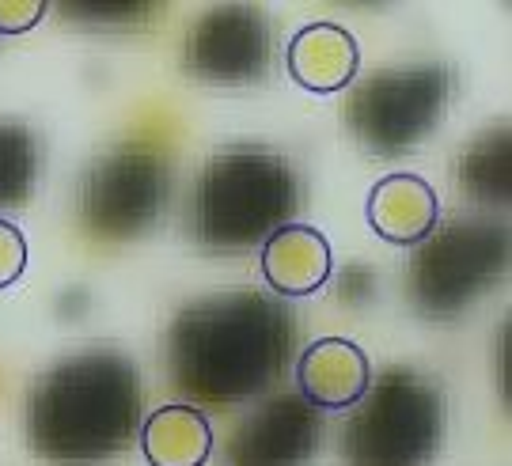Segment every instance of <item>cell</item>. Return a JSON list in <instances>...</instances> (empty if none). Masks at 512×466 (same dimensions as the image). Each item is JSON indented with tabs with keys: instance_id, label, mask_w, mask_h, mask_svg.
Returning a JSON list of instances; mask_svg holds the SVG:
<instances>
[{
	"instance_id": "1",
	"label": "cell",
	"mask_w": 512,
	"mask_h": 466,
	"mask_svg": "<svg viewBox=\"0 0 512 466\" xmlns=\"http://www.w3.org/2000/svg\"><path fill=\"white\" fill-rule=\"evenodd\" d=\"M296 341L300 323L285 300L258 288H224L171 319L164 364L186 398L232 406L274 387Z\"/></svg>"
},
{
	"instance_id": "2",
	"label": "cell",
	"mask_w": 512,
	"mask_h": 466,
	"mask_svg": "<svg viewBox=\"0 0 512 466\" xmlns=\"http://www.w3.org/2000/svg\"><path fill=\"white\" fill-rule=\"evenodd\" d=\"M141 402V372L126 353L88 349L57 360L27 395L31 451L57 466L107 463L133 444Z\"/></svg>"
},
{
	"instance_id": "3",
	"label": "cell",
	"mask_w": 512,
	"mask_h": 466,
	"mask_svg": "<svg viewBox=\"0 0 512 466\" xmlns=\"http://www.w3.org/2000/svg\"><path fill=\"white\" fill-rule=\"evenodd\" d=\"M304 209L300 171L274 148L228 144L209 156L190 194V235L213 254H243Z\"/></svg>"
},
{
	"instance_id": "4",
	"label": "cell",
	"mask_w": 512,
	"mask_h": 466,
	"mask_svg": "<svg viewBox=\"0 0 512 466\" xmlns=\"http://www.w3.org/2000/svg\"><path fill=\"white\" fill-rule=\"evenodd\" d=\"M448 402L429 376L387 368L342 425L346 466H425L444 444Z\"/></svg>"
},
{
	"instance_id": "5",
	"label": "cell",
	"mask_w": 512,
	"mask_h": 466,
	"mask_svg": "<svg viewBox=\"0 0 512 466\" xmlns=\"http://www.w3.org/2000/svg\"><path fill=\"white\" fill-rule=\"evenodd\" d=\"M456 95V69L444 61L391 65L357 80L346 99V126L372 156H406L444 122Z\"/></svg>"
},
{
	"instance_id": "6",
	"label": "cell",
	"mask_w": 512,
	"mask_h": 466,
	"mask_svg": "<svg viewBox=\"0 0 512 466\" xmlns=\"http://www.w3.org/2000/svg\"><path fill=\"white\" fill-rule=\"evenodd\" d=\"M509 269V228L456 216L421 239L406 262V296L425 319H452Z\"/></svg>"
},
{
	"instance_id": "7",
	"label": "cell",
	"mask_w": 512,
	"mask_h": 466,
	"mask_svg": "<svg viewBox=\"0 0 512 466\" xmlns=\"http://www.w3.org/2000/svg\"><path fill=\"white\" fill-rule=\"evenodd\" d=\"M171 198V163L145 144H122L84 171L76 216L95 243L145 235Z\"/></svg>"
},
{
	"instance_id": "8",
	"label": "cell",
	"mask_w": 512,
	"mask_h": 466,
	"mask_svg": "<svg viewBox=\"0 0 512 466\" xmlns=\"http://www.w3.org/2000/svg\"><path fill=\"white\" fill-rule=\"evenodd\" d=\"M274 61V27L255 4H217L190 23L183 69L202 84H258Z\"/></svg>"
},
{
	"instance_id": "9",
	"label": "cell",
	"mask_w": 512,
	"mask_h": 466,
	"mask_svg": "<svg viewBox=\"0 0 512 466\" xmlns=\"http://www.w3.org/2000/svg\"><path fill=\"white\" fill-rule=\"evenodd\" d=\"M323 444V417L300 395H277L247 413L224 444V466H308Z\"/></svg>"
},
{
	"instance_id": "10",
	"label": "cell",
	"mask_w": 512,
	"mask_h": 466,
	"mask_svg": "<svg viewBox=\"0 0 512 466\" xmlns=\"http://www.w3.org/2000/svg\"><path fill=\"white\" fill-rule=\"evenodd\" d=\"M296 383L315 413H349L372 387V364L349 338H319L296 360Z\"/></svg>"
},
{
	"instance_id": "11",
	"label": "cell",
	"mask_w": 512,
	"mask_h": 466,
	"mask_svg": "<svg viewBox=\"0 0 512 466\" xmlns=\"http://www.w3.org/2000/svg\"><path fill=\"white\" fill-rule=\"evenodd\" d=\"M334 254L327 235L308 224H285L262 243V277L281 300L311 296L330 281Z\"/></svg>"
},
{
	"instance_id": "12",
	"label": "cell",
	"mask_w": 512,
	"mask_h": 466,
	"mask_svg": "<svg viewBox=\"0 0 512 466\" xmlns=\"http://www.w3.org/2000/svg\"><path fill=\"white\" fill-rule=\"evenodd\" d=\"M285 65H289V76L304 91L334 95V91H346L357 80L361 50H357V38L349 35L346 27L308 23L289 38Z\"/></svg>"
},
{
	"instance_id": "13",
	"label": "cell",
	"mask_w": 512,
	"mask_h": 466,
	"mask_svg": "<svg viewBox=\"0 0 512 466\" xmlns=\"http://www.w3.org/2000/svg\"><path fill=\"white\" fill-rule=\"evenodd\" d=\"M368 228L395 243V247H418L425 235L440 224L437 190L421 175H387L368 190L365 201Z\"/></svg>"
},
{
	"instance_id": "14",
	"label": "cell",
	"mask_w": 512,
	"mask_h": 466,
	"mask_svg": "<svg viewBox=\"0 0 512 466\" xmlns=\"http://www.w3.org/2000/svg\"><path fill=\"white\" fill-rule=\"evenodd\" d=\"M148 466H205L213 455V425L198 406H160L141 425Z\"/></svg>"
},
{
	"instance_id": "15",
	"label": "cell",
	"mask_w": 512,
	"mask_h": 466,
	"mask_svg": "<svg viewBox=\"0 0 512 466\" xmlns=\"http://www.w3.org/2000/svg\"><path fill=\"white\" fill-rule=\"evenodd\" d=\"M459 186L467 198L482 205H509L512 198V133L509 126L482 129L475 141L463 148L456 171Z\"/></svg>"
},
{
	"instance_id": "16",
	"label": "cell",
	"mask_w": 512,
	"mask_h": 466,
	"mask_svg": "<svg viewBox=\"0 0 512 466\" xmlns=\"http://www.w3.org/2000/svg\"><path fill=\"white\" fill-rule=\"evenodd\" d=\"M38 182V141L23 122L0 118V213L27 205Z\"/></svg>"
},
{
	"instance_id": "17",
	"label": "cell",
	"mask_w": 512,
	"mask_h": 466,
	"mask_svg": "<svg viewBox=\"0 0 512 466\" xmlns=\"http://www.w3.org/2000/svg\"><path fill=\"white\" fill-rule=\"evenodd\" d=\"M57 16H65V23L73 27H92V31H129L141 27L156 16V4L145 0H80V4H57Z\"/></svg>"
},
{
	"instance_id": "18",
	"label": "cell",
	"mask_w": 512,
	"mask_h": 466,
	"mask_svg": "<svg viewBox=\"0 0 512 466\" xmlns=\"http://www.w3.org/2000/svg\"><path fill=\"white\" fill-rule=\"evenodd\" d=\"M27 269V239L12 220H0V288L16 285Z\"/></svg>"
},
{
	"instance_id": "19",
	"label": "cell",
	"mask_w": 512,
	"mask_h": 466,
	"mask_svg": "<svg viewBox=\"0 0 512 466\" xmlns=\"http://www.w3.org/2000/svg\"><path fill=\"white\" fill-rule=\"evenodd\" d=\"M46 0H0V35H27L46 19Z\"/></svg>"
}]
</instances>
